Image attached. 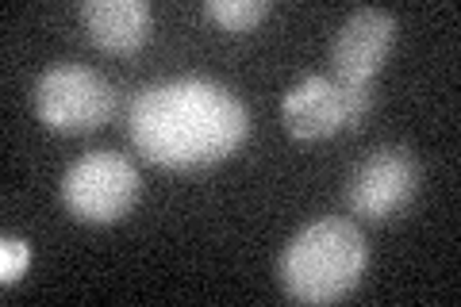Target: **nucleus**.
Returning a JSON list of instances; mask_svg holds the SVG:
<instances>
[{"mask_svg":"<svg viewBox=\"0 0 461 307\" xmlns=\"http://www.w3.org/2000/svg\"><path fill=\"white\" fill-rule=\"evenodd\" d=\"M32 100H35V115L50 131L77 135V131H93L108 120L115 108V89L96 69L62 62L39 73Z\"/></svg>","mask_w":461,"mask_h":307,"instance_id":"5","label":"nucleus"},{"mask_svg":"<svg viewBox=\"0 0 461 307\" xmlns=\"http://www.w3.org/2000/svg\"><path fill=\"white\" fill-rule=\"evenodd\" d=\"M423 185V166L408 146H377L350 169L342 188L346 208L362 219H393L415 200Z\"/></svg>","mask_w":461,"mask_h":307,"instance_id":"6","label":"nucleus"},{"mask_svg":"<svg viewBox=\"0 0 461 307\" xmlns=\"http://www.w3.org/2000/svg\"><path fill=\"white\" fill-rule=\"evenodd\" d=\"M369 246L354 219L327 215L300 227L277 257V281L296 303H335L366 276Z\"/></svg>","mask_w":461,"mask_h":307,"instance_id":"2","label":"nucleus"},{"mask_svg":"<svg viewBox=\"0 0 461 307\" xmlns=\"http://www.w3.org/2000/svg\"><path fill=\"white\" fill-rule=\"evenodd\" d=\"M127 135L154 166L196 169L239 150L250 135V112L220 81H158L131 100Z\"/></svg>","mask_w":461,"mask_h":307,"instance_id":"1","label":"nucleus"},{"mask_svg":"<svg viewBox=\"0 0 461 307\" xmlns=\"http://www.w3.org/2000/svg\"><path fill=\"white\" fill-rule=\"evenodd\" d=\"M373 112V85H354L339 77L312 73L300 85L285 93L281 100V120L285 131L300 142L330 139L342 127H362Z\"/></svg>","mask_w":461,"mask_h":307,"instance_id":"4","label":"nucleus"},{"mask_svg":"<svg viewBox=\"0 0 461 307\" xmlns=\"http://www.w3.org/2000/svg\"><path fill=\"white\" fill-rule=\"evenodd\" d=\"M27 266H32V246H27V239H16V235L0 239V284L5 288L20 284Z\"/></svg>","mask_w":461,"mask_h":307,"instance_id":"10","label":"nucleus"},{"mask_svg":"<svg viewBox=\"0 0 461 307\" xmlns=\"http://www.w3.org/2000/svg\"><path fill=\"white\" fill-rule=\"evenodd\" d=\"M81 27L100 50L131 54L150 35V5L147 0H85L77 8Z\"/></svg>","mask_w":461,"mask_h":307,"instance_id":"8","label":"nucleus"},{"mask_svg":"<svg viewBox=\"0 0 461 307\" xmlns=\"http://www.w3.org/2000/svg\"><path fill=\"white\" fill-rule=\"evenodd\" d=\"M142 177L120 150L81 154L62 177V203L81 223H115L139 203Z\"/></svg>","mask_w":461,"mask_h":307,"instance_id":"3","label":"nucleus"},{"mask_svg":"<svg viewBox=\"0 0 461 307\" xmlns=\"http://www.w3.org/2000/svg\"><path fill=\"white\" fill-rule=\"evenodd\" d=\"M396 42V16L384 8H354L330 42V77L373 85Z\"/></svg>","mask_w":461,"mask_h":307,"instance_id":"7","label":"nucleus"},{"mask_svg":"<svg viewBox=\"0 0 461 307\" xmlns=\"http://www.w3.org/2000/svg\"><path fill=\"white\" fill-rule=\"evenodd\" d=\"M204 12L227 32H250L269 16V0H208Z\"/></svg>","mask_w":461,"mask_h":307,"instance_id":"9","label":"nucleus"}]
</instances>
